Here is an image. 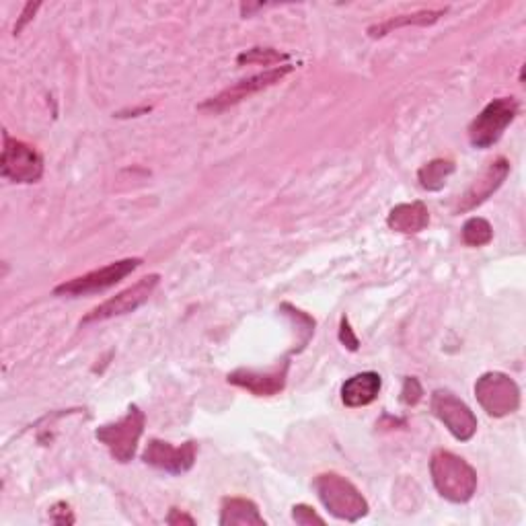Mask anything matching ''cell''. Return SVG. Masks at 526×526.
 Instances as JSON below:
<instances>
[{"instance_id":"6da1fadb","label":"cell","mask_w":526,"mask_h":526,"mask_svg":"<svg viewBox=\"0 0 526 526\" xmlns=\"http://www.w3.org/2000/svg\"><path fill=\"white\" fill-rule=\"evenodd\" d=\"M436 492L453 504H467L477 492L475 469L450 450H436L430 461Z\"/></svg>"},{"instance_id":"7a4b0ae2","label":"cell","mask_w":526,"mask_h":526,"mask_svg":"<svg viewBox=\"0 0 526 526\" xmlns=\"http://www.w3.org/2000/svg\"><path fill=\"white\" fill-rule=\"evenodd\" d=\"M315 490L327 512L340 520L358 522L370 510L358 487L350 479L337 473L319 475L315 479Z\"/></svg>"},{"instance_id":"3957f363","label":"cell","mask_w":526,"mask_h":526,"mask_svg":"<svg viewBox=\"0 0 526 526\" xmlns=\"http://www.w3.org/2000/svg\"><path fill=\"white\" fill-rule=\"evenodd\" d=\"M146 418L138 405H130L128 413L114 424H105L95 432V438L109 450L118 463H130L144 434Z\"/></svg>"},{"instance_id":"277c9868","label":"cell","mask_w":526,"mask_h":526,"mask_svg":"<svg viewBox=\"0 0 526 526\" xmlns=\"http://www.w3.org/2000/svg\"><path fill=\"white\" fill-rule=\"evenodd\" d=\"M475 397L481 409L492 418H506L520 407V389L504 372H485L475 383Z\"/></svg>"},{"instance_id":"5b68a950","label":"cell","mask_w":526,"mask_h":526,"mask_svg":"<svg viewBox=\"0 0 526 526\" xmlns=\"http://www.w3.org/2000/svg\"><path fill=\"white\" fill-rule=\"evenodd\" d=\"M142 259L140 257H130V259H120L114 263H107V266L93 270L85 276L79 278H72L60 286L54 288L56 296H70V298H77V296H87V294H97L103 292L111 286H116L118 282H122L126 276H130L132 272H136L140 268Z\"/></svg>"},{"instance_id":"8992f818","label":"cell","mask_w":526,"mask_h":526,"mask_svg":"<svg viewBox=\"0 0 526 526\" xmlns=\"http://www.w3.org/2000/svg\"><path fill=\"white\" fill-rule=\"evenodd\" d=\"M518 114V103L514 97L494 99L490 105H485L481 114L469 126V142L475 148H490L494 146L506 128L514 122Z\"/></svg>"},{"instance_id":"52a82bcc","label":"cell","mask_w":526,"mask_h":526,"mask_svg":"<svg viewBox=\"0 0 526 526\" xmlns=\"http://www.w3.org/2000/svg\"><path fill=\"white\" fill-rule=\"evenodd\" d=\"M161 282V276L159 274H150L142 280H138L136 284H132L130 288L122 290L120 294L107 298L105 303H101L99 307H95L91 313H87L81 321V327L83 325H91V323H101V321H107V319H114V317H122V315H128V313H134L138 311L146 300L153 296V292L157 290Z\"/></svg>"},{"instance_id":"ba28073f","label":"cell","mask_w":526,"mask_h":526,"mask_svg":"<svg viewBox=\"0 0 526 526\" xmlns=\"http://www.w3.org/2000/svg\"><path fill=\"white\" fill-rule=\"evenodd\" d=\"M0 173L13 183H35L44 175V159L31 144L17 140L9 132H5Z\"/></svg>"},{"instance_id":"9c48e42d","label":"cell","mask_w":526,"mask_h":526,"mask_svg":"<svg viewBox=\"0 0 526 526\" xmlns=\"http://www.w3.org/2000/svg\"><path fill=\"white\" fill-rule=\"evenodd\" d=\"M288 72H292V66H276V68H268L259 74H253L249 79H243L239 83H235L233 87L224 89L222 93H218L216 97H210L208 101H204L200 105V109L204 111H212V114H220V111L229 109L245 99H249L251 95H257L259 91H266L274 85H278Z\"/></svg>"},{"instance_id":"30bf717a","label":"cell","mask_w":526,"mask_h":526,"mask_svg":"<svg viewBox=\"0 0 526 526\" xmlns=\"http://www.w3.org/2000/svg\"><path fill=\"white\" fill-rule=\"evenodd\" d=\"M432 413L446 426V430L453 434L457 440L467 442L477 432V418L471 407L459 399L455 393L438 389L430 401Z\"/></svg>"},{"instance_id":"8fae6325","label":"cell","mask_w":526,"mask_h":526,"mask_svg":"<svg viewBox=\"0 0 526 526\" xmlns=\"http://www.w3.org/2000/svg\"><path fill=\"white\" fill-rule=\"evenodd\" d=\"M196 453H198V444L194 440H187L181 446H173L171 442L155 438L146 444L142 461L171 475H183L194 467Z\"/></svg>"},{"instance_id":"7c38bea8","label":"cell","mask_w":526,"mask_h":526,"mask_svg":"<svg viewBox=\"0 0 526 526\" xmlns=\"http://www.w3.org/2000/svg\"><path fill=\"white\" fill-rule=\"evenodd\" d=\"M510 175V163L504 157H498L483 169V173L459 196L455 212L465 214L490 200Z\"/></svg>"},{"instance_id":"4fadbf2b","label":"cell","mask_w":526,"mask_h":526,"mask_svg":"<svg viewBox=\"0 0 526 526\" xmlns=\"http://www.w3.org/2000/svg\"><path fill=\"white\" fill-rule=\"evenodd\" d=\"M290 362H282L270 370H253V368H239L229 374V383L257 397H272L278 395L286 387Z\"/></svg>"},{"instance_id":"5bb4252c","label":"cell","mask_w":526,"mask_h":526,"mask_svg":"<svg viewBox=\"0 0 526 526\" xmlns=\"http://www.w3.org/2000/svg\"><path fill=\"white\" fill-rule=\"evenodd\" d=\"M389 229L401 235H418L430 224V212L424 202L397 204L387 216Z\"/></svg>"},{"instance_id":"9a60e30c","label":"cell","mask_w":526,"mask_h":526,"mask_svg":"<svg viewBox=\"0 0 526 526\" xmlns=\"http://www.w3.org/2000/svg\"><path fill=\"white\" fill-rule=\"evenodd\" d=\"M383 387L379 372H360L342 387V399L348 407H364L379 397Z\"/></svg>"},{"instance_id":"2e32d148","label":"cell","mask_w":526,"mask_h":526,"mask_svg":"<svg viewBox=\"0 0 526 526\" xmlns=\"http://www.w3.org/2000/svg\"><path fill=\"white\" fill-rule=\"evenodd\" d=\"M220 526H266L255 502L245 498H224L220 508Z\"/></svg>"},{"instance_id":"e0dca14e","label":"cell","mask_w":526,"mask_h":526,"mask_svg":"<svg viewBox=\"0 0 526 526\" xmlns=\"http://www.w3.org/2000/svg\"><path fill=\"white\" fill-rule=\"evenodd\" d=\"M448 9H436V11H418V13H411V15H399V17H393L381 25H374L368 29V35L370 37H383L387 33H391L393 29H399V27H407V25H420V27H426V25H432L436 23L440 17L446 15Z\"/></svg>"},{"instance_id":"ac0fdd59","label":"cell","mask_w":526,"mask_h":526,"mask_svg":"<svg viewBox=\"0 0 526 526\" xmlns=\"http://www.w3.org/2000/svg\"><path fill=\"white\" fill-rule=\"evenodd\" d=\"M455 173V163L448 159H434L418 171V181L428 192H440L446 179Z\"/></svg>"},{"instance_id":"d6986e66","label":"cell","mask_w":526,"mask_h":526,"mask_svg":"<svg viewBox=\"0 0 526 526\" xmlns=\"http://www.w3.org/2000/svg\"><path fill=\"white\" fill-rule=\"evenodd\" d=\"M494 239V229L492 224L485 218L473 216L463 224V241L469 247H483L487 243H492Z\"/></svg>"},{"instance_id":"ffe728a7","label":"cell","mask_w":526,"mask_h":526,"mask_svg":"<svg viewBox=\"0 0 526 526\" xmlns=\"http://www.w3.org/2000/svg\"><path fill=\"white\" fill-rule=\"evenodd\" d=\"M288 56H284V54H280V52H276V50H272V48H266V50H261V48H255V50H251L249 54H241L239 56V64H263V66H272V64H276V62H282V60H286Z\"/></svg>"},{"instance_id":"44dd1931","label":"cell","mask_w":526,"mask_h":526,"mask_svg":"<svg viewBox=\"0 0 526 526\" xmlns=\"http://www.w3.org/2000/svg\"><path fill=\"white\" fill-rule=\"evenodd\" d=\"M292 518L300 526H313V524H325V520L307 504H296L292 508Z\"/></svg>"},{"instance_id":"7402d4cb","label":"cell","mask_w":526,"mask_h":526,"mask_svg":"<svg viewBox=\"0 0 526 526\" xmlns=\"http://www.w3.org/2000/svg\"><path fill=\"white\" fill-rule=\"evenodd\" d=\"M424 395V389L420 385V381L416 377H407L403 383V391H401V401L405 405H418L420 399Z\"/></svg>"},{"instance_id":"603a6c76","label":"cell","mask_w":526,"mask_h":526,"mask_svg":"<svg viewBox=\"0 0 526 526\" xmlns=\"http://www.w3.org/2000/svg\"><path fill=\"white\" fill-rule=\"evenodd\" d=\"M340 342H342L348 350H352V352H356L358 346H360L358 337L354 335V331H352V327H350L348 317H344V319H342V325H340Z\"/></svg>"},{"instance_id":"cb8c5ba5","label":"cell","mask_w":526,"mask_h":526,"mask_svg":"<svg viewBox=\"0 0 526 526\" xmlns=\"http://www.w3.org/2000/svg\"><path fill=\"white\" fill-rule=\"evenodd\" d=\"M50 518H52V522H56V524H72V522H74V516H72L70 508H68L64 502L56 504V506L50 510Z\"/></svg>"},{"instance_id":"d4e9b609","label":"cell","mask_w":526,"mask_h":526,"mask_svg":"<svg viewBox=\"0 0 526 526\" xmlns=\"http://www.w3.org/2000/svg\"><path fill=\"white\" fill-rule=\"evenodd\" d=\"M37 9H40V3H29V5H25V9H23V13H21V19H19V23H17V27H15V33H19L23 27H25V23L27 21H31V17L35 15V11Z\"/></svg>"},{"instance_id":"484cf974","label":"cell","mask_w":526,"mask_h":526,"mask_svg":"<svg viewBox=\"0 0 526 526\" xmlns=\"http://www.w3.org/2000/svg\"><path fill=\"white\" fill-rule=\"evenodd\" d=\"M167 522H169V524H196V520H194L192 516H187V514L179 512L177 508H173V510L169 512Z\"/></svg>"}]
</instances>
